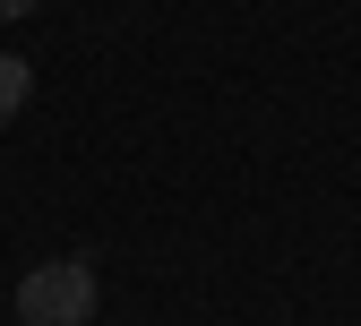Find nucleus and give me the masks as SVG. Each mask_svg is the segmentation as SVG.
I'll return each mask as SVG.
<instances>
[{
    "mask_svg": "<svg viewBox=\"0 0 361 326\" xmlns=\"http://www.w3.org/2000/svg\"><path fill=\"white\" fill-rule=\"evenodd\" d=\"M43 9V0H0V26H9V18H35Z\"/></svg>",
    "mask_w": 361,
    "mask_h": 326,
    "instance_id": "7ed1b4c3",
    "label": "nucleus"
},
{
    "mask_svg": "<svg viewBox=\"0 0 361 326\" xmlns=\"http://www.w3.org/2000/svg\"><path fill=\"white\" fill-rule=\"evenodd\" d=\"M95 266L86 258H43L18 284V326H95Z\"/></svg>",
    "mask_w": 361,
    "mask_h": 326,
    "instance_id": "f257e3e1",
    "label": "nucleus"
},
{
    "mask_svg": "<svg viewBox=\"0 0 361 326\" xmlns=\"http://www.w3.org/2000/svg\"><path fill=\"white\" fill-rule=\"evenodd\" d=\"M26 95H35V69H26L18 52H0V120H18V112H26Z\"/></svg>",
    "mask_w": 361,
    "mask_h": 326,
    "instance_id": "f03ea898",
    "label": "nucleus"
}]
</instances>
